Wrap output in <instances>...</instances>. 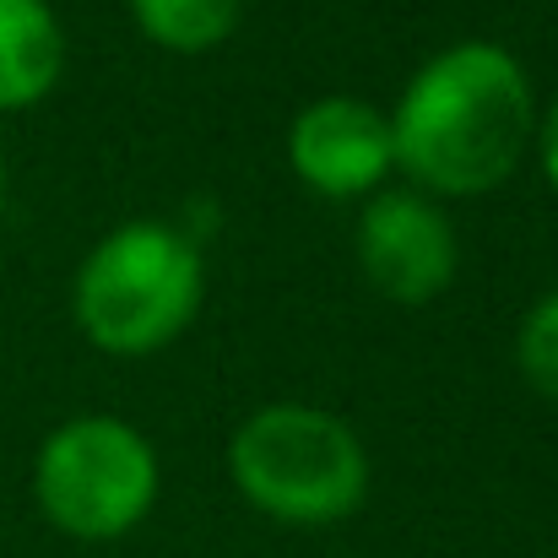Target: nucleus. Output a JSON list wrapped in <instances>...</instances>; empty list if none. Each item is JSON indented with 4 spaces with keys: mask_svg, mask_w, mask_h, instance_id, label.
Listing matches in <instances>:
<instances>
[{
    "mask_svg": "<svg viewBox=\"0 0 558 558\" xmlns=\"http://www.w3.org/2000/svg\"><path fill=\"white\" fill-rule=\"evenodd\" d=\"M353 260L374 293L396 310H423L450 293L461 271V239L445 201L423 190H374L353 222Z\"/></svg>",
    "mask_w": 558,
    "mask_h": 558,
    "instance_id": "5",
    "label": "nucleus"
},
{
    "mask_svg": "<svg viewBox=\"0 0 558 558\" xmlns=\"http://www.w3.org/2000/svg\"><path fill=\"white\" fill-rule=\"evenodd\" d=\"M532 153H537V169H543L548 190L558 195V98L548 104V109H537V136H532Z\"/></svg>",
    "mask_w": 558,
    "mask_h": 558,
    "instance_id": "10",
    "label": "nucleus"
},
{
    "mask_svg": "<svg viewBox=\"0 0 558 558\" xmlns=\"http://www.w3.org/2000/svg\"><path fill=\"white\" fill-rule=\"evenodd\" d=\"M288 169L320 201H369L396 174L390 114L353 93L304 104L288 125Z\"/></svg>",
    "mask_w": 558,
    "mask_h": 558,
    "instance_id": "6",
    "label": "nucleus"
},
{
    "mask_svg": "<svg viewBox=\"0 0 558 558\" xmlns=\"http://www.w3.org/2000/svg\"><path fill=\"white\" fill-rule=\"evenodd\" d=\"M71 44L49 0H0V114L38 109L65 76Z\"/></svg>",
    "mask_w": 558,
    "mask_h": 558,
    "instance_id": "7",
    "label": "nucleus"
},
{
    "mask_svg": "<svg viewBox=\"0 0 558 558\" xmlns=\"http://www.w3.org/2000/svg\"><path fill=\"white\" fill-rule=\"evenodd\" d=\"M0 206H5V158H0Z\"/></svg>",
    "mask_w": 558,
    "mask_h": 558,
    "instance_id": "11",
    "label": "nucleus"
},
{
    "mask_svg": "<svg viewBox=\"0 0 558 558\" xmlns=\"http://www.w3.org/2000/svg\"><path fill=\"white\" fill-rule=\"evenodd\" d=\"M136 33L163 49V54H211L222 49L239 22H244V0H125Z\"/></svg>",
    "mask_w": 558,
    "mask_h": 558,
    "instance_id": "8",
    "label": "nucleus"
},
{
    "mask_svg": "<svg viewBox=\"0 0 558 558\" xmlns=\"http://www.w3.org/2000/svg\"><path fill=\"white\" fill-rule=\"evenodd\" d=\"M515 369L537 396L558 401V288L543 293L521 315V326H515Z\"/></svg>",
    "mask_w": 558,
    "mask_h": 558,
    "instance_id": "9",
    "label": "nucleus"
},
{
    "mask_svg": "<svg viewBox=\"0 0 558 558\" xmlns=\"http://www.w3.org/2000/svg\"><path fill=\"white\" fill-rule=\"evenodd\" d=\"M396 174L434 201H477L510 185L532 158L537 87L515 49L456 38L434 49L385 109Z\"/></svg>",
    "mask_w": 558,
    "mask_h": 558,
    "instance_id": "1",
    "label": "nucleus"
},
{
    "mask_svg": "<svg viewBox=\"0 0 558 558\" xmlns=\"http://www.w3.org/2000/svg\"><path fill=\"white\" fill-rule=\"evenodd\" d=\"M222 466H228L233 494L255 515L277 526H299V532L353 521L374 483L359 428L337 417L331 407H310V401L255 407L228 434Z\"/></svg>",
    "mask_w": 558,
    "mask_h": 558,
    "instance_id": "2",
    "label": "nucleus"
},
{
    "mask_svg": "<svg viewBox=\"0 0 558 558\" xmlns=\"http://www.w3.org/2000/svg\"><path fill=\"white\" fill-rule=\"evenodd\" d=\"M206 304V260L185 228L131 217L109 228L71 277V320L109 359H153Z\"/></svg>",
    "mask_w": 558,
    "mask_h": 558,
    "instance_id": "3",
    "label": "nucleus"
},
{
    "mask_svg": "<svg viewBox=\"0 0 558 558\" xmlns=\"http://www.w3.org/2000/svg\"><path fill=\"white\" fill-rule=\"evenodd\" d=\"M163 494V461L153 439L114 412H82L54 423L33 450V505L71 543L131 537Z\"/></svg>",
    "mask_w": 558,
    "mask_h": 558,
    "instance_id": "4",
    "label": "nucleus"
}]
</instances>
